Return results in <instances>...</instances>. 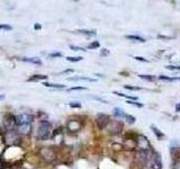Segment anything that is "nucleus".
<instances>
[{
  "mask_svg": "<svg viewBox=\"0 0 180 169\" xmlns=\"http://www.w3.org/2000/svg\"><path fill=\"white\" fill-rule=\"evenodd\" d=\"M176 112L178 113V112H180V103L179 104H177V106H176Z\"/></svg>",
  "mask_w": 180,
  "mask_h": 169,
  "instance_id": "obj_34",
  "label": "nucleus"
},
{
  "mask_svg": "<svg viewBox=\"0 0 180 169\" xmlns=\"http://www.w3.org/2000/svg\"><path fill=\"white\" fill-rule=\"evenodd\" d=\"M0 29H5V31H11L12 27L9 26V25H6V24H1L0 25Z\"/></svg>",
  "mask_w": 180,
  "mask_h": 169,
  "instance_id": "obj_23",
  "label": "nucleus"
},
{
  "mask_svg": "<svg viewBox=\"0 0 180 169\" xmlns=\"http://www.w3.org/2000/svg\"><path fill=\"white\" fill-rule=\"evenodd\" d=\"M1 99H5V96H4V95H0V100H1Z\"/></svg>",
  "mask_w": 180,
  "mask_h": 169,
  "instance_id": "obj_35",
  "label": "nucleus"
},
{
  "mask_svg": "<svg viewBox=\"0 0 180 169\" xmlns=\"http://www.w3.org/2000/svg\"><path fill=\"white\" fill-rule=\"evenodd\" d=\"M83 58H81V56H67V60L69 62H79Z\"/></svg>",
  "mask_w": 180,
  "mask_h": 169,
  "instance_id": "obj_17",
  "label": "nucleus"
},
{
  "mask_svg": "<svg viewBox=\"0 0 180 169\" xmlns=\"http://www.w3.org/2000/svg\"><path fill=\"white\" fill-rule=\"evenodd\" d=\"M151 129L153 130V133H154V134L156 135V138H159V140H161V139H163V138H164V134L162 133V132H161V131L159 130V129H156V127H155L154 125H151Z\"/></svg>",
  "mask_w": 180,
  "mask_h": 169,
  "instance_id": "obj_13",
  "label": "nucleus"
},
{
  "mask_svg": "<svg viewBox=\"0 0 180 169\" xmlns=\"http://www.w3.org/2000/svg\"><path fill=\"white\" fill-rule=\"evenodd\" d=\"M4 120H5V125H6V127H7L9 131L12 130L14 125H16L15 117H14V116H11L10 114H6V115H5Z\"/></svg>",
  "mask_w": 180,
  "mask_h": 169,
  "instance_id": "obj_6",
  "label": "nucleus"
},
{
  "mask_svg": "<svg viewBox=\"0 0 180 169\" xmlns=\"http://www.w3.org/2000/svg\"><path fill=\"white\" fill-rule=\"evenodd\" d=\"M21 61H25V62H29L33 63V64H36V66H41L42 64V61L38 58H21Z\"/></svg>",
  "mask_w": 180,
  "mask_h": 169,
  "instance_id": "obj_9",
  "label": "nucleus"
},
{
  "mask_svg": "<svg viewBox=\"0 0 180 169\" xmlns=\"http://www.w3.org/2000/svg\"><path fill=\"white\" fill-rule=\"evenodd\" d=\"M45 87H52V88H59V89H62L64 88V85H60V83H44Z\"/></svg>",
  "mask_w": 180,
  "mask_h": 169,
  "instance_id": "obj_14",
  "label": "nucleus"
},
{
  "mask_svg": "<svg viewBox=\"0 0 180 169\" xmlns=\"http://www.w3.org/2000/svg\"><path fill=\"white\" fill-rule=\"evenodd\" d=\"M152 154L153 151L151 150V148H149V149H139L135 154V159L141 164L146 165L148 161L150 160V158L152 157Z\"/></svg>",
  "mask_w": 180,
  "mask_h": 169,
  "instance_id": "obj_3",
  "label": "nucleus"
},
{
  "mask_svg": "<svg viewBox=\"0 0 180 169\" xmlns=\"http://www.w3.org/2000/svg\"><path fill=\"white\" fill-rule=\"evenodd\" d=\"M34 28H35V29H41L42 26H41L40 24H35V25H34Z\"/></svg>",
  "mask_w": 180,
  "mask_h": 169,
  "instance_id": "obj_33",
  "label": "nucleus"
},
{
  "mask_svg": "<svg viewBox=\"0 0 180 169\" xmlns=\"http://www.w3.org/2000/svg\"><path fill=\"white\" fill-rule=\"evenodd\" d=\"M60 56H62V54H61L60 52H56V53L50 54V58H60Z\"/></svg>",
  "mask_w": 180,
  "mask_h": 169,
  "instance_id": "obj_30",
  "label": "nucleus"
},
{
  "mask_svg": "<svg viewBox=\"0 0 180 169\" xmlns=\"http://www.w3.org/2000/svg\"><path fill=\"white\" fill-rule=\"evenodd\" d=\"M52 125L47 121H41L37 126V139L41 141H45L51 137Z\"/></svg>",
  "mask_w": 180,
  "mask_h": 169,
  "instance_id": "obj_2",
  "label": "nucleus"
},
{
  "mask_svg": "<svg viewBox=\"0 0 180 169\" xmlns=\"http://www.w3.org/2000/svg\"><path fill=\"white\" fill-rule=\"evenodd\" d=\"M67 126H68V130L71 131V132H76V131H79L81 129V124L78 121H70Z\"/></svg>",
  "mask_w": 180,
  "mask_h": 169,
  "instance_id": "obj_7",
  "label": "nucleus"
},
{
  "mask_svg": "<svg viewBox=\"0 0 180 169\" xmlns=\"http://www.w3.org/2000/svg\"><path fill=\"white\" fill-rule=\"evenodd\" d=\"M47 79V76L46 75H35L32 76L31 78L28 79V81H36V80H45Z\"/></svg>",
  "mask_w": 180,
  "mask_h": 169,
  "instance_id": "obj_11",
  "label": "nucleus"
},
{
  "mask_svg": "<svg viewBox=\"0 0 180 169\" xmlns=\"http://www.w3.org/2000/svg\"><path fill=\"white\" fill-rule=\"evenodd\" d=\"M70 49H71V50H73V51H86L83 47L76 46V45H70Z\"/></svg>",
  "mask_w": 180,
  "mask_h": 169,
  "instance_id": "obj_24",
  "label": "nucleus"
},
{
  "mask_svg": "<svg viewBox=\"0 0 180 169\" xmlns=\"http://www.w3.org/2000/svg\"><path fill=\"white\" fill-rule=\"evenodd\" d=\"M84 89H87V88L86 87H72V88H69L68 90L72 91V90H84Z\"/></svg>",
  "mask_w": 180,
  "mask_h": 169,
  "instance_id": "obj_27",
  "label": "nucleus"
},
{
  "mask_svg": "<svg viewBox=\"0 0 180 169\" xmlns=\"http://www.w3.org/2000/svg\"><path fill=\"white\" fill-rule=\"evenodd\" d=\"M127 104H129V105H133V106L139 107V108L143 107V104H141V103H137V102H135V100H127Z\"/></svg>",
  "mask_w": 180,
  "mask_h": 169,
  "instance_id": "obj_20",
  "label": "nucleus"
},
{
  "mask_svg": "<svg viewBox=\"0 0 180 169\" xmlns=\"http://www.w3.org/2000/svg\"><path fill=\"white\" fill-rule=\"evenodd\" d=\"M125 120H126V121H127L128 123H135V121H136V118L134 117V116H132V115H125Z\"/></svg>",
  "mask_w": 180,
  "mask_h": 169,
  "instance_id": "obj_21",
  "label": "nucleus"
},
{
  "mask_svg": "<svg viewBox=\"0 0 180 169\" xmlns=\"http://www.w3.org/2000/svg\"><path fill=\"white\" fill-rule=\"evenodd\" d=\"M148 169H161L162 168V161H161L160 154L153 152L152 157L148 161Z\"/></svg>",
  "mask_w": 180,
  "mask_h": 169,
  "instance_id": "obj_4",
  "label": "nucleus"
},
{
  "mask_svg": "<svg viewBox=\"0 0 180 169\" xmlns=\"http://www.w3.org/2000/svg\"><path fill=\"white\" fill-rule=\"evenodd\" d=\"M15 122L18 127L19 133L28 134L31 132V126L33 122V116L31 114H20L15 116Z\"/></svg>",
  "mask_w": 180,
  "mask_h": 169,
  "instance_id": "obj_1",
  "label": "nucleus"
},
{
  "mask_svg": "<svg viewBox=\"0 0 180 169\" xmlns=\"http://www.w3.org/2000/svg\"><path fill=\"white\" fill-rule=\"evenodd\" d=\"M109 116L107 114H104V113H99V114L96 116V124L97 126L99 127L100 130L105 129L106 126L109 124Z\"/></svg>",
  "mask_w": 180,
  "mask_h": 169,
  "instance_id": "obj_5",
  "label": "nucleus"
},
{
  "mask_svg": "<svg viewBox=\"0 0 180 169\" xmlns=\"http://www.w3.org/2000/svg\"><path fill=\"white\" fill-rule=\"evenodd\" d=\"M173 169H180V161L177 160L175 164H173Z\"/></svg>",
  "mask_w": 180,
  "mask_h": 169,
  "instance_id": "obj_31",
  "label": "nucleus"
},
{
  "mask_svg": "<svg viewBox=\"0 0 180 169\" xmlns=\"http://www.w3.org/2000/svg\"><path fill=\"white\" fill-rule=\"evenodd\" d=\"M113 113H114V115L115 116H117V117H125V112L122 108H118V107H116V108H114V110H113Z\"/></svg>",
  "mask_w": 180,
  "mask_h": 169,
  "instance_id": "obj_12",
  "label": "nucleus"
},
{
  "mask_svg": "<svg viewBox=\"0 0 180 169\" xmlns=\"http://www.w3.org/2000/svg\"><path fill=\"white\" fill-rule=\"evenodd\" d=\"M134 59L137 60V61H143V62H148V60L144 59V58H142V56H135Z\"/></svg>",
  "mask_w": 180,
  "mask_h": 169,
  "instance_id": "obj_32",
  "label": "nucleus"
},
{
  "mask_svg": "<svg viewBox=\"0 0 180 169\" xmlns=\"http://www.w3.org/2000/svg\"><path fill=\"white\" fill-rule=\"evenodd\" d=\"M126 39H131V41H134V42H142V43L146 42L145 39H143V37H141V36H139V35H127L126 36Z\"/></svg>",
  "mask_w": 180,
  "mask_h": 169,
  "instance_id": "obj_10",
  "label": "nucleus"
},
{
  "mask_svg": "<svg viewBox=\"0 0 180 169\" xmlns=\"http://www.w3.org/2000/svg\"><path fill=\"white\" fill-rule=\"evenodd\" d=\"M96 47H99V42L95 41V42H92L91 44H89L88 49H96Z\"/></svg>",
  "mask_w": 180,
  "mask_h": 169,
  "instance_id": "obj_25",
  "label": "nucleus"
},
{
  "mask_svg": "<svg viewBox=\"0 0 180 169\" xmlns=\"http://www.w3.org/2000/svg\"><path fill=\"white\" fill-rule=\"evenodd\" d=\"M81 34H84V35H88V36H95L97 34L96 31H88V29H81V31H78Z\"/></svg>",
  "mask_w": 180,
  "mask_h": 169,
  "instance_id": "obj_16",
  "label": "nucleus"
},
{
  "mask_svg": "<svg viewBox=\"0 0 180 169\" xmlns=\"http://www.w3.org/2000/svg\"><path fill=\"white\" fill-rule=\"evenodd\" d=\"M141 79H143V80H148V81H153L155 77H153V76H148V75H139Z\"/></svg>",
  "mask_w": 180,
  "mask_h": 169,
  "instance_id": "obj_18",
  "label": "nucleus"
},
{
  "mask_svg": "<svg viewBox=\"0 0 180 169\" xmlns=\"http://www.w3.org/2000/svg\"><path fill=\"white\" fill-rule=\"evenodd\" d=\"M70 107H72V108H80L81 104L79 102H71L70 103Z\"/></svg>",
  "mask_w": 180,
  "mask_h": 169,
  "instance_id": "obj_22",
  "label": "nucleus"
},
{
  "mask_svg": "<svg viewBox=\"0 0 180 169\" xmlns=\"http://www.w3.org/2000/svg\"><path fill=\"white\" fill-rule=\"evenodd\" d=\"M41 154L42 157L45 158V159H53L54 158V154L51 149H47V148H44V149L41 151Z\"/></svg>",
  "mask_w": 180,
  "mask_h": 169,
  "instance_id": "obj_8",
  "label": "nucleus"
},
{
  "mask_svg": "<svg viewBox=\"0 0 180 169\" xmlns=\"http://www.w3.org/2000/svg\"><path fill=\"white\" fill-rule=\"evenodd\" d=\"M108 54H109V51H108L107 49H103V50L100 51V55H101V56H107Z\"/></svg>",
  "mask_w": 180,
  "mask_h": 169,
  "instance_id": "obj_28",
  "label": "nucleus"
},
{
  "mask_svg": "<svg viewBox=\"0 0 180 169\" xmlns=\"http://www.w3.org/2000/svg\"><path fill=\"white\" fill-rule=\"evenodd\" d=\"M124 87L126 89H128V90H141V87H133V86H128V85H126Z\"/></svg>",
  "mask_w": 180,
  "mask_h": 169,
  "instance_id": "obj_26",
  "label": "nucleus"
},
{
  "mask_svg": "<svg viewBox=\"0 0 180 169\" xmlns=\"http://www.w3.org/2000/svg\"><path fill=\"white\" fill-rule=\"evenodd\" d=\"M145 169H148V168H145Z\"/></svg>",
  "mask_w": 180,
  "mask_h": 169,
  "instance_id": "obj_36",
  "label": "nucleus"
},
{
  "mask_svg": "<svg viewBox=\"0 0 180 169\" xmlns=\"http://www.w3.org/2000/svg\"><path fill=\"white\" fill-rule=\"evenodd\" d=\"M167 69L169 70H179L180 71V67H176V66H167Z\"/></svg>",
  "mask_w": 180,
  "mask_h": 169,
  "instance_id": "obj_29",
  "label": "nucleus"
},
{
  "mask_svg": "<svg viewBox=\"0 0 180 169\" xmlns=\"http://www.w3.org/2000/svg\"><path fill=\"white\" fill-rule=\"evenodd\" d=\"M160 80H164V81H173V80H179V78H169L167 76H160L159 77Z\"/></svg>",
  "mask_w": 180,
  "mask_h": 169,
  "instance_id": "obj_19",
  "label": "nucleus"
},
{
  "mask_svg": "<svg viewBox=\"0 0 180 169\" xmlns=\"http://www.w3.org/2000/svg\"><path fill=\"white\" fill-rule=\"evenodd\" d=\"M70 80H83V81H90V83H95L96 79L88 78V77H78V78H70Z\"/></svg>",
  "mask_w": 180,
  "mask_h": 169,
  "instance_id": "obj_15",
  "label": "nucleus"
}]
</instances>
